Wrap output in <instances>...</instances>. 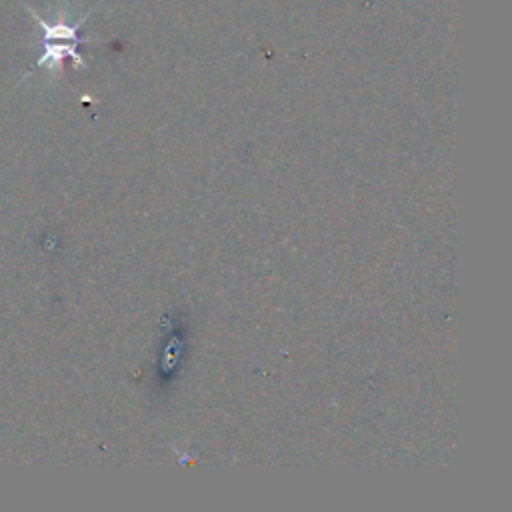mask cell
<instances>
[{
  "label": "cell",
  "mask_w": 512,
  "mask_h": 512,
  "mask_svg": "<svg viewBox=\"0 0 512 512\" xmlns=\"http://www.w3.org/2000/svg\"><path fill=\"white\" fill-rule=\"evenodd\" d=\"M26 10L34 16L36 26L42 30V56L36 62V68L48 66L50 70L60 68L64 58H72L76 66H84L82 56L76 52V46L82 42L78 36L80 24L86 20V16L80 22H68L64 14H58L56 20H44L34 8L26 6Z\"/></svg>",
  "instance_id": "cell-1"
}]
</instances>
